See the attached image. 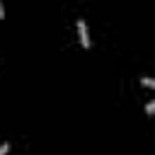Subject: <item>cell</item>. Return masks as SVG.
I'll return each mask as SVG.
<instances>
[{"label":"cell","instance_id":"2","mask_svg":"<svg viewBox=\"0 0 155 155\" xmlns=\"http://www.w3.org/2000/svg\"><path fill=\"white\" fill-rule=\"evenodd\" d=\"M140 82H143V85H145V87H155V82H153V80H150V78H143V80H140Z\"/></svg>","mask_w":155,"mask_h":155},{"label":"cell","instance_id":"3","mask_svg":"<svg viewBox=\"0 0 155 155\" xmlns=\"http://www.w3.org/2000/svg\"><path fill=\"white\" fill-rule=\"evenodd\" d=\"M7 150H10V143H2L0 145V155H7Z\"/></svg>","mask_w":155,"mask_h":155},{"label":"cell","instance_id":"4","mask_svg":"<svg viewBox=\"0 0 155 155\" xmlns=\"http://www.w3.org/2000/svg\"><path fill=\"white\" fill-rule=\"evenodd\" d=\"M145 111H148V114H153V111H155V102H148V107H145Z\"/></svg>","mask_w":155,"mask_h":155},{"label":"cell","instance_id":"1","mask_svg":"<svg viewBox=\"0 0 155 155\" xmlns=\"http://www.w3.org/2000/svg\"><path fill=\"white\" fill-rule=\"evenodd\" d=\"M78 34H80L82 48H90V34H87V24H85L82 19H78Z\"/></svg>","mask_w":155,"mask_h":155},{"label":"cell","instance_id":"5","mask_svg":"<svg viewBox=\"0 0 155 155\" xmlns=\"http://www.w3.org/2000/svg\"><path fill=\"white\" fill-rule=\"evenodd\" d=\"M2 17H5V12H2V2H0V19H2Z\"/></svg>","mask_w":155,"mask_h":155}]
</instances>
